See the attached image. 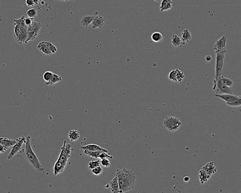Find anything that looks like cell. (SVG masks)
I'll use <instances>...</instances> for the list:
<instances>
[{
    "instance_id": "6da1fadb",
    "label": "cell",
    "mask_w": 241,
    "mask_h": 193,
    "mask_svg": "<svg viewBox=\"0 0 241 193\" xmlns=\"http://www.w3.org/2000/svg\"><path fill=\"white\" fill-rule=\"evenodd\" d=\"M116 175L118 178L120 193H124L135 187V175L132 170L126 168L117 169Z\"/></svg>"
},
{
    "instance_id": "7a4b0ae2",
    "label": "cell",
    "mask_w": 241,
    "mask_h": 193,
    "mask_svg": "<svg viewBox=\"0 0 241 193\" xmlns=\"http://www.w3.org/2000/svg\"><path fill=\"white\" fill-rule=\"evenodd\" d=\"M31 137L29 135L26 137V142L25 148V157L28 161L30 164L36 171L39 172H42L44 171V167L38 159V157L35 154L31 147L30 142Z\"/></svg>"
},
{
    "instance_id": "3957f363",
    "label": "cell",
    "mask_w": 241,
    "mask_h": 193,
    "mask_svg": "<svg viewBox=\"0 0 241 193\" xmlns=\"http://www.w3.org/2000/svg\"><path fill=\"white\" fill-rule=\"evenodd\" d=\"M182 125V121L177 116H166L163 121L164 127L172 132H174L179 130Z\"/></svg>"
},
{
    "instance_id": "277c9868",
    "label": "cell",
    "mask_w": 241,
    "mask_h": 193,
    "mask_svg": "<svg viewBox=\"0 0 241 193\" xmlns=\"http://www.w3.org/2000/svg\"><path fill=\"white\" fill-rule=\"evenodd\" d=\"M72 148V145L70 144L67 143L66 140H64L63 146L61 148L60 155L58 160L63 163L65 166L67 165L69 159L71 157Z\"/></svg>"
},
{
    "instance_id": "5b68a950",
    "label": "cell",
    "mask_w": 241,
    "mask_h": 193,
    "mask_svg": "<svg viewBox=\"0 0 241 193\" xmlns=\"http://www.w3.org/2000/svg\"><path fill=\"white\" fill-rule=\"evenodd\" d=\"M213 89L216 94H233L232 87H229L225 85L221 81L220 78L217 80L214 79Z\"/></svg>"
},
{
    "instance_id": "8992f818",
    "label": "cell",
    "mask_w": 241,
    "mask_h": 193,
    "mask_svg": "<svg viewBox=\"0 0 241 193\" xmlns=\"http://www.w3.org/2000/svg\"><path fill=\"white\" fill-rule=\"evenodd\" d=\"M41 28V24L36 21H35L32 25L28 27V38L25 43H28L36 39L40 33Z\"/></svg>"
},
{
    "instance_id": "52a82bcc",
    "label": "cell",
    "mask_w": 241,
    "mask_h": 193,
    "mask_svg": "<svg viewBox=\"0 0 241 193\" xmlns=\"http://www.w3.org/2000/svg\"><path fill=\"white\" fill-rule=\"evenodd\" d=\"M225 52H219L216 53V74L214 79H219L222 76V70H223L224 60Z\"/></svg>"
},
{
    "instance_id": "ba28073f",
    "label": "cell",
    "mask_w": 241,
    "mask_h": 193,
    "mask_svg": "<svg viewBox=\"0 0 241 193\" xmlns=\"http://www.w3.org/2000/svg\"><path fill=\"white\" fill-rule=\"evenodd\" d=\"M25 142H26V138L24 136L19 138L18 141L12 148L10 154L8 155V159H12L17 153L21 150L22 146L25 143Z\"/></svg>"
},
{
    "instance_id": "9c48e42d",
    "label": "cell",
    "mask_w": 241,
    "mask_h": 193,
    "mask_svg": "<svg viewBox=\"0 0 241 193\" xmlns=\"http://www.w3.org/2000/svg\"><path fill=\"white\" fill-rule=\"evenodd\" d=\"M226 37L223 35L215 43L214 49L215 53L219 52H226Z\"/></svg>"
},
{
    "instance_id": "30bf717a",
    "label": "cell",
    "mask_w": 241,
    "mask_h": 193,
    "mask_svg": "<svg viewBox=\"0 0 241 193\" xmlns=\"http://www.w3.org/2000/svg\"><path fill=\"white\" fill-rule=\"evenodd\" d=\"M52 45V43L49 42H41L37 45V48L44 54L47 55H51L52 54L51 52V47Z\"/></svg>"
},
{
    "instance_id": "8fae6325",
    "label": "cell",
    "mask_w": 241,
    "mask_h": 193,
    "mask_svg": "<svg viewBox=\"0 0 241 193\" xmlns=\"http://www.w3.org/2000/svg\"><path fill=\"white\" fill-rule=\"evenodd\" d=\"M18 138L16 139H9L7 138L1 137L0 138V145L3 146L6 150L9 148H12L18 142Z\"/></svg>"
},
{
    "instance_id": "7c38bea8",
    "label": "cell",
    "mask_w": 241,
    "mask_h": 193,
    "mask_svg": "<svg viewBox=\"0 0 241 193\" xmlns=\"http://www.w3.org/2000/svg\"><path fill=\"white\" fill-rule=\"evenodd\" d=\"M215 96L217 97L221 98L222 100H224L226 104L232 103L237 100L240 96H236L233 94H215Z\"/></svg>"
},
{
    "instance_id": "4fadbf2b",
    "label": "cell",
    "mask_w": 241,
    "mask_h": 193,
    "mask_svg": "<svg viewBox=\"0 0 241 193\" xmlns=\"http://www.w3.org/2000/svg\"><path fill=\"white\" fill-rule=\"evenodd\" d=\"M81 148L83 150H87L88 151H96V152H106L109 153V151L107 149L100 147L98 145L96 144H88L85 146H82Z\"/></svg>"
},
{
    "instance_id": "5bb4252c",
    "label": "cell",
    "mask_w": 241,
    "mask_h": 193,
    "mask_svg": "<svg viewBox=\"0 0 241 193\" xmlns=\"http://www.w3.org/2000/svg\"><path fill=\"white\" fill-rule=\"evenodd\" d=\"M105 21V18L101 15H99L95 16V18L92 23L93 28H102L104 25Z\"/></svg>"
},
{
    "instance_id": "9a60e30c",
    "label": "cell",
    "mask_w": 241,
    "mask_h": 193,
    "mask_svg": "<svg viewBox=\"0 0 241 193\" xmlns=\"http://www.w3.org/2000/svg\"><path fill=\"white\" fill-rule=\"evenodd\" d=\"M65 167L66 166H65L63 163H61V161L57 160L53 168V173L54 174V176H56L63 172Z\"/></svg>"
},
{
    "instance_id": "2e32d148",
    "label": "cell",
    "mask_w": 241,
    "mask_h": 193,
    "mask_svg": "<svg viewBox=\"0 0 241 193\" xmlns=\"http://www.w3.org/2000/svg\"><path fill=\"white\" fill-rule=\"evenodd\" d=\"M110 186L111 188V191L112 193H120L119 182H118V178L116 175H115V177L111 181Z\"/></svg>"
},
{
    "instance_id": "e0dca14e",
    "label": "cell",
    "mask_w": 241,
    "mask_h": 193,
    "mask_svg": "<svg viewBox=\"0 0 241 193\" xmlns=\"http://www.w3.org/2000/svg\"><path fill=\"white\" fill-rule=\"evenodd\" d=\"M181 40L182 45H185L186 43L189 42L192 39V34L189 30L185 29L181 33Z\"/></svg>"
},
{
    "instance_id": "ac0fdd59",
    "label": "cell",
    "mask_w": 241,
    "mask_h": 193,
    "mask_svg": "<svg viewBox=\"0 0 241 193\" xmlns=\"http://www.w3.org/2000/svg\"><path fill=\"white\" fill-rule=\"evenodd\" d=\"M173 1L171 0H163L160 4V9L161 12L168 11L172 8Z\"/></svg>"
},
{
    "instance_id": "d6986e66",
    "label": "cell",
    "mask_w": 241,
    "mask_h": 193,
    "mask_svg": "<svg viewBox=\"0 0 241 193\" xmlns=\"http://www.w3.org/2000/svg\"><path fill=\"white\" fill-rule=\"evenodd\" d=\"M203 170H204L210 176H212V174L215 173L216 171V169L214 166L213 161L205 165L203 167Z\"/></svg>"
},
{
    "instance_id": "ffe728a7",
    "label": "cell",
    "mask_w": 241,
    "mask_h": 193,
    "mask_svg": "<svg viewBox=\"0 0 241 193\" xmlns=\"http://www.w3.org/2000/svg\"><path fill=\"white\" fill-rule=\"evenodd\" d=\"M68 136H69V139L71 141H75L80 138V132L76 129L70 130L68 134Z\"/></svg>"
},
{
    "instance_id": "44dd1931",
    "label": "cell",
    "mask_w": 241,
    "mask_h": 193,
    "mask_svg": "<svg viewBox=\"0 0 241 193\" xmlns=\"http://www.w3.org/2000/svg\"><path fill=\"white\" fill-rule=\"evenodd\" d=\"M95 16H84L81 20V23L85 27H88L90 24L92 23Z\"/></svg>"
},
{
    "instance_id": "7402d4cb",
    "label": "cell",
    "mask_w": 241,
    "mask_h": 193,
    "mask_svg": "<svg viewBox=\"0 0 241 193\" xmlns=\"http://www.w3.org/2000/svg\"><path fill=\"white\" fill-rule=\"evenodd\" d=\"M62 80V78L61 76L57 75L56 74H53L52 77L51 78L49 81L48 82H45V85H47L52 86L53 85H55L58 82L61 81Z\"/></svg>"
},
{
    "instance_id": "603a6c76",
    "label": "cell",
    "mask_w": 241,
    "mask_h": 193,
    "mask_svg": "<svg viewBox=\"0 0 241 193\" xmlns=\"http://www.w3.org/2000/svg\"><path fill=\"white\" fill-rule=\"evenodd\" d=\"M211 177L203 169L200 171L199 179L202 184L204 183L207 181L208 180L211 178Z\"/></svg>"
},
{
    "instance_id": "cb8c5ba5",
    "label": "cell",
    "mask_w": 241,
    "mask_h": 193,
    "mask_svg": "<svg viewBox=\"0 0 241 193\" xmlns=\"http://www.w3.org/2000/svg\"><path fill=\"white\" fill-rule=\"evenodd\" d=\"M163 38L162 34L159 32H155L151 35L152 40L155 43H159L161 42Z\"/></svg>"
},
{
    "instance_id": "d4e9b609",
    "label": "cell",
    "mask_w": 241,
    "mask_h": 193,
    "mask_svg": "<svg viewBox=\"0 0 241 193\" xmlns=\"http://www.w3.org/2000/svg\"><path fill=\"white\" fill-rule=\"evenodd\" d=\"M172 45L175 47L180 46L182 45V40L181 37L177 35H174L172 38Z\"/></svg>"
},
{
    "instance_id": "484cf974",
    "label": "cell",
    "mask_w": 241,
    "mask_h": 193,
    "mask_svg": "<svg viewBox=\"0 0 241 193\" xmlns=\"http://www.w3.org/2000/svg\"><path fill=\"white\" fill-rule=\"evenodd\" d=\"M84 154L88 156H90L91 158H99V156L100 155V154L102 152H96V151H88V150H83Z\"/></svg>"
},
{
    "instance_id": "4316f807",
    "label": "cell",
    "mask_w": 241,
    "mask_h": 193,
    "mask_svg": "<svg viewBox=\"0 0 241 193\" xmlns=\"http://www.w3.org/2000/svg\"><path fill=\"white\" fill-rule=\"evenodd\" d=\"M26 14L28 15V17L30 18L35 19L38 14V12L36 10V8H30L26 12Z\"/></svg>"
},
{
    "instance_id": "83f0119b",
    "label": "cell",
    "mask_w": 241,
    "mask_h": 193,
    "mask_svg": "<svg viewBox=\"0 0 241 193\" xmlns=\"http://www.w3.org/2000/svg\"><path fill=\"white\" fill-rule=\"evenodd\" d=\"M100 161L99 160H92L89 163V168L90 169H94L97 167L100 166Z\"/></svg>"
},
{
    "instance_id": "f1b7e54d",
    "label": "cell",
    "mask_w": 241,
    "mask_h": 193,
    "mask_svg": "<svg viewBox=\"0 0 241 193\" xmlns=\"http://www.w3.org/2000/svg\"><path fill=\"white\" fill-rule=\"evenodd\" d=\"M220 79H221V81L225 85L227 86V87H232L233 85H234L233 82L231 80L229 79V78H226V77L222 76L220 78Z\"/></svg>"
},
{
    "instance_id": "f546056e",
    "label": "cell",
    "mask_w": 241,
    "mask_h": 193,
    "mask_svg": "<svg viewBox=\"0 0 241 193\" xmlns=\"http://www.w3.org/2000/svg\"><path fill=\"white\" fill-rule=\"evenodd\" d=\"M53 74L52 72L50 71H47L44 72L43 75V79L46 82H48L51 80Z\"/></svg>"
},
{
    "instance_id": "4dcf8cb0",
    "label": "cell",
    "mask_w": 241,
    "mask_h": 193,
    "mask_svg": "<svg viewBox=\"0 0 241 193\" xmlns=\"http://www.w3.org/2000/svg\"><path fill=\"white\" fill-rule=\"evenodd\" d=\"M169 79L171 81L173 82H177V70H173L170 72L169 75Z\"/></svg>"
},
{
    "instance_id": "1f68e13d",
    "label": "cell",
    "mask_w": 241,
    "mask_h": 193,
    "mask_svg": "<svg viewBox=\"0 0 241 193\" xmlns=\"http://www.w3.org/2000/svg\"><path fill=\"white\" fill-rule=\"evenodd\" d=\"M177 70V82L181 83L183 79L185 77L184 73L182 71H180L179 69H176Z\"/></svg>"
},
{
    "instance_id": "d6a6232c",
    "label": "cell",
    "mask_w": 241,
    "mask_h": 193,
    "mask_svg": "<svg viewBox=\"0 0 241 193\" xmlns=\"http://www.w3.org/2000/svg\"><path fill=\"white\" fill-rule=\"evenodd\" d=\"M92 173L95 176H99L103 172V169L101 166L97 167L96 168L92 170Z\"/></svg>"
},
{
    "instance_id": "836d02e7",
    "label": "cell",
    "mask_w": 241,
    "mask_h": 193,
    "mask_svg": "<svg viewBox=\"0 0 241 193\" xmlns=\"http://www.w3.org/2000/svg\"><path fill=\"white\" fill-rule=\"evenodd\" d=\"M229 106H231V107H238L241 106V96H240V97L236 100L234 102L232 103L228 104Z\"/></svg>"
},
{
    "instance_id": "e575fe53",
    "label": "cell",
    "mask_w": 241,
    "mask_h": 193,
    "mask_svg": "<svg viewBox=\"0 0 241 193\" xmlns=\"http://www.w3.org/2000/svg\"><path fill=\"white\" fill-rule=\"evenodd\" d=\"M108 153L106 152H102L99 155V158L101 160L104 159H113V156L108 154Z\"/></svg>"
},
{
    "instance_id": "d590c367",
    "label": "cell",
    "mask_w": 241,
    "mask_h": 193,
    "mask_svg": "<svg viewBox=\"0 0 241 193\" xmlns=\"http://www.w3.org/2000/svg\"><path fill=\"white\" fill-rule=\"evenodd\" d=\"M100 164L102 166L106 167V168H109L111 167L110 163L108 159H104L101 160L100 161Z\"/></svg>"
},
{
    "instance_id": "8d00e7d4",
    "label": "cell",
    "mask_w": 241,
    "mask_h": 193,
    "mask_svg": "<svg viewBox=\"0 0 241 193\" xmlns=\"http://www.w3.org/2000/svg\"><path fill=\"white\" fill-rule=\"evenodd\" d=\"M34 22L35 21H34V18H30L29 17H25V23L27 27H29L32 25L34 23Z\"/></svg>"
},
{
    "instance_id": "74e56055",
    "label": "cell",
    "mask_w": 241,
    "mask_h": 193,
    "mask_svg": "<svg viewBox=\"0 0 241 193\" xmlns=\"http://www.w3.org/2000/svg\"><path fill=\"white\" fill-rule=\"evenodd\" d=\"M25 3H26V5L29 7H31L35 5L34 0H26L25 1Z\"/></svg>"
},
{
    "instance_id": "f35d334b",
    "label": "cell",
    "mask_w": 241,
    "mask_h": 193,
    "mask_svg": "<svg viewBox=\"0 0 241 193\" xmlns=\"http://www.w3.org/2000/svg\"><path fill=\"white\" fill-rule=\"evenodd\" d=\"M6 151L7 150H6L5 148L3 146L0 145V153H1V154L5 153Z\"/></svg>"
},
{
    "instance_id": "ab89813d",
    "label": "cell",
    "mask_w": 241,
    "mask_h": 193,
    "mask_svg": "<svg viewBox=\"0 0 241 193\" xmlns=\"http://www.w3.org/2000/svg\"><path fill=\"white\" fill-rule=\"evenodd\" d=\"M205 60L207 62H209V61H211V60H212V56H210V55H207L206 57H205Z\"/></svg>"
},
{
    "instance_id": "60d3db41",
    "label": "cell",
    "mask_w": 241,
    "mask_h": 193,
    "mask_svg": "<svg viewBox=\"0 0 241 193\" xmlns=\"http://www.w3.org/2000/svg\"><path fill=\"white\" fill-rule=\"evenodd\" d=\"M189 177L188 176L185 177L184 178V181H185V182H188L189 181Z\"/></svg>"
},
{
    "instance_id": "b9f144b4",
    "label": "cell",
    "mask_w": 241,
    "mask_h": 193,
    "mask_svg": "<svg viewBox=\"0 0 241 193\" xmlns=\"http://www.w3.org/2000/svg\"><path fill=\"white\" fill-rule=\"evenodd\" d=\"M34 2H35V5H38V3H39V2L40 1L39 0H34Z\"/></svg>"
}]
</instances>
